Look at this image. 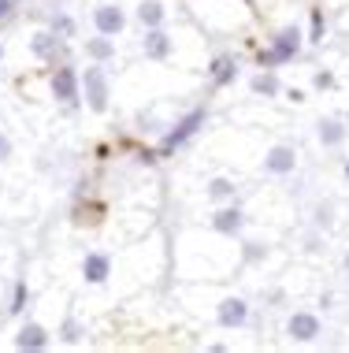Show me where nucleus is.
<instances>
[{
    "label": "nucleus",
    "instance_id": "16",
    "mask_svg": "<svg viewBox=\"0 0 349 353\" xmlns=\"http://www.w3.org/2000/svg\"><path fill=\"white\" fill-rule=\"evenodd\" d=\"M204 197H209L212 205H227V201H238V183H234L231 175H212L209 183H204Z\"/></svg>",
    "mask_w": 349,
    "mask_h": 353
},
{
    "label": "nucleus",
    "instance_id": "33",
    "mask_svg": "<svg viewBox=\"0 0 349 353\" xmlns=\"http://www.w3.org/2000/svg\"><path fill=\"white\" fill-rule=\"evenodd\" d=\"M346 272H349V253H346Z\"/></svg>",
    "mask_w": 349,
    "mask_h": 353
},
{
    "label": "nucleus",
    "instance_id": "8",
    "mask_svg": "<svg viewBox=\"0 0 349 353\" xmlns=\"http://www.w3.org/2000/svg\"><path fill=\"white\" fill-rule=\"evenodd\" d=\"M212 316L220 327H227V331H238L249 323V301L238 298V294H223L220 301L212 305Z\"/></svg>",
    "mask_w": 349,
    "mask_h": 353
},
{
    "label": "nucleus",
    "instance_id": "15",
    "mask_svg": "<svg viewBox=\"0 0 349 353\" xmlns=\"http://www.w3.org/2000/svg\"><path fill=\"white\" fill-rule=\"evenodd\" d=\"M82 56H86L89 63H112L119 56V41L108 34H97V37H86L82 41Z\"/></svg>",
    "mask_w": 349,
    "mask_h": 353
},
{
    "label": "nucleus",
    "instance_id": "4",
    "mask_svg": "<svg viewBox=\"0 0 349 353\" xmlns=\"http://www.w3.org/2000/svg\"><path fill=\"white\" fill-rule=\"evenodd\" d=\"M45 85H49V101H56V104L74 108V104L82 101V79H78V68H74V63L52 68L49 79H45Z\"/></svg>",
    "mask_w": 349,
    "mask_h": 353
},
{
    "label": "nucleus",
    "instance_id": "5",
    "mask_svg": "<svg viewBox=\"0 0 349 353\" xmlns=\"http://www.w3.org/2000/svg\"><path fill=\"white\" fill-rule=\"evenodd\" d=\"M89 23L97 34H108V37H123L130 26V12L119 4V0H101V4H93L89 12Z\"/></svg>",
    "mask_w": 349,
    "mask_h": 353
},
{
    "label": "nucleus",
    "instance_id": "11",
    "mask_svg": "<svg viewBox=\"0 0 349 353\" xmlns=\"http://www.w3.org/2000/svg\"><path fill=\"white\" fill-rule=\"evenodd\" d=\"M12 346L15 350H26V353H41V350L52 346V335H49V327H45L41 320H26V323H19Z\"/></svg>",
    "mask_w": 349,
    "mask_h": 353
},
{
    "label": "nucleus",
    "instance_id": "18",
    "mask_svg": "<svg viewBox=\"0 0 349 353\" xmlns=\"http://www.w3.org/2000/svg\"><path fill=\"white\" fill-rule=\"evenodd\" d=\"M204 71H209V79L223 90V85H231L234 79H238V60H234V56H227V52H223V56H212V63H209Z\"/></svg>",
    "mask_w": 349,
    "mask_h": 353
},
{
    "label": "nucleus",
    "instance_id": "12",
    "mask_svg": "<svg viewBox=\"0 0 349 353\" xmlns=\"http://www.w3.org/2000/svg\"><path fill=\"white\" fill-rule=\"evenodd\" d=\"M63 37H56L49 26H41V30H34L30 37H26V52H30V60L37 63H56V52L63 49Z\"/></svg>",
    "mask_w": 349,
    "mask_h": 353
},
{
    "label": "nucleus",
    "instance_id": "29",
    "mask_svg": "<svg viewBox=\"0 0 349 353\" xmlns=\"http://www.w3.org/2000/svg\"><path fill=\"white\" fill-rule=\"evenodd\" d=\"M316 223L319 227H331V205H319L316 208Z\"/></svg>",
    "mask_w": 349,
    "mask_h": 353
},
{
    "label": "nucleus",
    "instance_id": "32",
    "mask_svg": "<svg viewBox=\"0 0 349 353\" xmlns=\"http://www.w3.org/2000/svg\"><path fill=\"white\" fill-rule=\"evenodd\" d=\"M342 175H346V179H349V160H346V168H342Z\"/></svg>",
    "mask_w": 349,
    "mask_h": 353
},
{
    "label": "nucleus",
    "instance_id": "30",
    "mask_svg": "<svg viewBox=\"0 0 349 353\" xmlns=\"http://www.w3.org/2000/svg\"><path fill=\"white\" fill-rule=\"evenodd\" d=\"M286 101H294V104H305V101H308V93H305V90H297V85H290V90H286Z\"/></svg>",
    "mask_w": 349,
    "mask_h": 353
},
{
    "label": "nucleus",
    "instance_id": "14",
    "mask_svg": "<svg viewBox=\"0 0 349 353\" xmlns=\"http://www.w3.org/2000/svg\"><path fill=\"white\" fill-rule=\"evenodd\" d=\"M286 335L294 342H316L319 335H324V320H319L316 312L301 309V312H294V316L286 320Z\"/></svg>",
    "mask_w": 349,
    "mask_h": 353
},
{
    "label": "nucleus",
    "instance_id": "13",
    "mask_svg": "<svg viewBox=\"0 0 349 353\" xmlns=\"http://www.w3.org/2000/svg\"><path fill=\"white\" fill-rule=\"evenodd\" d=\"M134 23L141 26V30L167 26L171 23V0H138L134 4Z\"/></svg>",
    "mask_w": 349,
    "mask_h": 353
},
{
    "label": "nucleus",
    "instance_id": "24",
    "mask_svg": "<svg viewBox=\"0 0 349 353\" xmlns=\"http://www.w3.org/2000/svg\"><path fill=\"white\" fill-rule=\"evenodd\" d=\"M60 335H63V342H82V335H86V327H82V323L74 320V316H67V320L60 323Z\"/></svg>",
    "mask_w": 349,
    "mask_h": 353
},
{
    "label": "nucleus",
    "instance_id": "22",
    "mask_svg": "<svg viewBox=\"0 0 349 353\" xmlns=\"http://www.w3.org/2000/svg\"><path fill=\"white\" fill-rule=\"evenodd\" d=\"M324 34H327V19H324V12H319V8H313V15H308V37H305V41L319 45V41H324Z\"/></svg>",
    "mask_w": 349,
    "mask_h": 353
},
{
    "label": "nucleus",
    "instance_id": "20",
    "mask_svg": "<svg viewBox=\"0 0 349 353\" xmlns=\"http://www.w3.org/2000/svg\"><path fill=\"white\" fill-rule=\"evenodd\" d=\"M49 30H52L56 37H63V41H71V37H78V19L67 15V12H56V15L49 19Z\"/></svg>",
    "mask_w": 349,
    "mask_h": 353
},
{
    "label": "nucleus",
    "instance_id": "10",
    "mask_svg": "<svg viewBox=\"0 0 349 353\" xmlns=\"http://www.w3.org/2000/svg\"><path fill=\"white\" fill-rule=\"evenodd\" d=\"M209 227H212L215 234H223V238H238V234L245 231V212H242V205H238V201L215 205L212 216H209Z\"/></svg>",
    "mask_w": 349,
    "mask_h": 353
},
{
    "label": "nucleus",
    "instance_id": "23",
    "mask_svg": "<svg viewBox=\"0 0 349 353\" xmlns=\"http://www.w3.org/2000/svg\"><path fill=\"white\" fill-rule=\"evenodd\" d=\"M71 223H74V227H93V223H101V208H97V205H78V208H74V216H71Z\"/></svg>",
    "mask_w": 349,
    "mask_h": 353
},
{
    "label": "nucleus",
    "instance_id": "28",
    "mask_svg": "<svg viewBox=\"0 0 349 353\" xmlns=\"http://www.w3.org/2000/svg\"><path fill=\"white\" fill-rule=\"evenodd\" d=\"M313 85H316V90H331V85H335V74H331V71H316V74H313Z\"/></svg>",
    "mask_w": 349,
    "mask_h": 353
},
{
    "label": "nucleus",
    "instance_id": "31",
    "mask_svg": "<svg viewBox=\"0 0 349 353\" xmlns=\"http://www.w3.org/2000/svg\"><path fill=\"white\" fill-rule=\"evenodd\" d=\"M0 63H4V41H0Z\"/></svg>",
    "mask_w": 349,
    "mask_h": 353
},
{
    "label": "nucleus",
    "instance_id": "6",
    "mask_svg": "<svg viewBox=\"0 0 349 353\" xmlns=\"http://www.w3.org/2000/svg\"><path fill=\"white\" fill-rule=\"evenodd\" d=\"M138 52L145 56L149 63H171L175 52H178V41L167 26H153V30H141Z\"/></svg>",
    "mask_w": 349,
    "mask_h": 353
},
{
    "label": "nucleus",
    "instance_id": "2",
    "mask_svg": "<svg viewBox=\"0 0 349 353\" xmlns=\"http://www.w3.org/2000/svg\"><path fill=\"white\" fill-rule=\"evenodd\" d=\"M82 79V104L93 116H108L112 108V79H108V63H89L86 71H78Z\"/></svg>",
    "mask_w": 349,
    "mask_h": 353
},
{
    "label": "nucleus",
    "instance_id": "7",
    "mask_svg": "<svg viewBox=\"0 0 349 353\" xmlns=\"http://www.w3.org/2000/svg\"><path fill=\"white\" fill-rule=\"evenodd\" d=\"M112 272H116V256L108 250H89L78 261V279L86 286H105L112 279Z\"/></svg>",
    "mask_w": 349,
    "mask_h": 353
},
{
    "label": "nucleus",
    "instance_id": "26",
    "mask_svg": "<svg viewBox=\"0 0 349 353\" xmlns=\"http://www.w3.org/2000/svg\"><path fill=\"white\" fill-rule=\"evenodd\" d=\"M12 157H15V141H12L8 130H0V164H8Z\"/></svg>",
    "mask_w": 349,
    "mask_h": 353
},
{
    "label": "nucleus",
    "instance_id": "25",
    "mask_svg": "<svg viewBox=\"0 0 349 353\" xmlns=\"http://www.w3.org/2000/svg\"><path fill=\"white\" fill-rule=\"evenodd\" d=\"M242 256L249 264H260V261H268V245H260V242H245L242 245Z\"/></svg>",
    "mask_w": 349,
    "mask_h": 353
},
{
    "label": "nucleus",
    "instance_id": "19",
    "mask_svg": "<svg viewBox=\"0 0 349 353\" xmlns=\"http://www.w3.org/2000/svg\"><path fill=\"white\" fill-rule=\"evenodd\" d=\"M249 90H253V97L275 101L279 93H282V82H279L271 71H264V68H260V74H253V79H249Z\"/></svg>",
    "mask_w": 349,
    "mask_h": 353
},
{
    "label": "nucleus",
    "instance_id": "21",
    "mask_svg": "<svg viewBox=\"0 0 349 353\" xmlns=\"http://www.w3.org/2000/svg\"><path fill=\"white\" fill-rule=\"evenodd\" d=\"M26 305H30V283H26V279H15V286H12V305H8V316H23Z\"/></svg>",
    "mask_w": 349,
    "mask_h": 353
},
{
    "label": "nucleus",
    "instance_id": "1",
    "mask_svg": "<svg viewBox=\"0 0 349 353\" xmlns=\"http://www.w3.org/2000/svg\"><path fill=\"white\" fill-rule=\"evenodd\" d=\"M301 49H305V34H301V26L297 23H286V26H279V30L271 34V45L257 56V63H260L264 71L282 68V63L297 60Z\"/></svg>",
    "mask_w": 349,
    "mask_h": 353
},
{
    "label": "nucleus",
    "instance_id": "27",
    "mask_svg": "<svg viewBox=\"0 0 349 353\" xmlns=\"http://www.w3.org/2000/svg\"><path fill=\"white\" fill-rule=\"evenodd\" d=\"M15 12H19V0H0V26H4V23H12Z\"/></svg>",
    "mask_w": 349,
    "mask_h": 353
},
{
    "label": "nucleus",
    "instance_id": "9",
    "mask_svg": "<svg viewBox=\"0 0 349 353\" xmlns=\"http://www.w3.org/2000/svg\"><path fill=\"white\" fill-rule=\"evenodd\" d=\"M264 175H271V179H286V175H294L297 171V149L290 145V141H275L268 152H264Z\"/></svg>",
    "mask_w": 349,
    "mask_h": 353
},
{
    "label": "nucleus",
    "instance_id": "17",
    "mask_svg": "<svg viewBox=\"0 0 349 353\" xmlns=\"http://www.w3.org/2000/svg\"><path fill=\"white\" fill-rule=\"evenodd\" d=\"M316 138H319V145H324V149H338V145H342V141L349 138V130H346L342 119L327 116V119L316 123Z\"/></svg>",
    "mask_w": 349,
    "mask_h": 353
},
{
    "label": "nucleus",
    "instance_id": "3",
    "mask_svg": "<svg viewBox=\"0 0 349 353\" xmlns=\"http://www.w3.org/2000/svg\"><path fill=\"white\" fill-rule=\"evenodd\" d=\"M204 123H209V108H193V112H186V116H178L171 127L164 130V138H160V157H171L175 149H182L190 138L201 134Z\"/></svg>",
    "mask_w": 349,
    "mask_h": 353
}]
</instances>
